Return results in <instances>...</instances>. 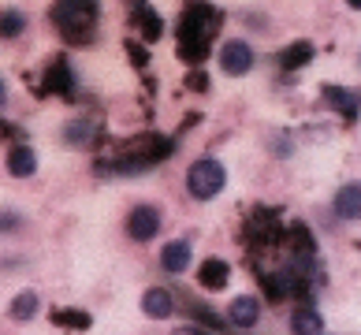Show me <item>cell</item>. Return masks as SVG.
Listing matches in <instances>:
<instances>
[{"mask_svg":"<svg viewBox=\"0 0 361 335\" xmlns=\"http://www.w3.org/2000/svg\"><path fill=\"white\" fill-rule=\"evenodd\" d=\"M157 231H160V212H157L153 205L130 209V217H127V235L135 238V243H149Z\"/></svg>","mask_w":361,"mask_h":335,"instance_id":"3957f363","label":"cell"},{"mask_svg":"<svg viewBox=\"0 0 361 335\" xmlns=\"http://www.w3.org/2000/svg\"><path fill=\"white\" fill-rule=\"evenodd\" d=\"M346 4H350V8H361V0H346Z\"/></svg>","mask_w":361,"mask_h":335,"instance_id":"ffe728a7","label":"cell"},{"mask_svg":"<svg viewBox=\"0 0 361 335\" xmlns=\"http://www.w3.org/2000/svg\"><path fill=\"white\" fill-rule=\"evenodd\" d=\"M202 284H205L209 291H220V287L227 284V264H224V261H205V264H202Z\"/></svg>","mask_w":361,"mask_h":335,"instance_id":"7c38bea8","label":"cell"},{"mask_svg":"<svg viewBox=\"0 0 361 335\" xmlns=\"http://www.w3.org/2000/svg\"><path fill=\"white\" fill-rule=\"evenodd\" d=\"M290 331L294 335H320L324 331V317H320L317 310H298L290 317Z\"/></svg>","mask_w":361,"mask_h":335,"instance_id":"30bf717a","label":"cell"},{"mask_svg":"<svg viewBox=\"0 0 361 335\" xmlns=\"http://www.w3.org/2000/svg\"><path fill=\"white\" fill-rule=\"evenodd\" d=\"M56 320H60V324H71V328H90V317H82L78 310H60Z\"/></svg>","mask_w":361,"mask_h":335,"instance_id":"2e32d148","label":"cell"},{"mask_svg":"<svg viewBox=\"0 0 361 335\" xmlns=\"http://www.w3.org/2000/svg\"><path fill=\"white\" fill-rule=\"evenodd\" d=\"M227 320L238 328H253L261 320V302L253 298V294H238V298L227 305Z\"/></svg>","mask_w":361,"mask_h":335,"instance_id":"5b68a950","label":"cell"},{"mask_svg":"<svg viewBox=\"0 0 361 335\" xmlns=\"http://www.w3.org/2000/svg\"><path fill=\"white\" fill-rule=\"evenodd\" d=\"M220 67L227 75H246L253 67V49L246 42H224L220 49Z\"/></svg>","mask_w":361,"mask_h":335,"instance_id":"277c9868","label":"cell"},{"mask_svg":"<svg viewBox=\"0 0 361 335\" xmlns=\"http://www.w3.org/2000/svg\"><path fill=\"white\" fill-rule=\"evenodd\" d=\"M227 183V171L220 160H197V164H190V171H186V190H190L197 201H212Z\"/></svg>","mask_w":361,"mask_h":335,"instance_id":"7a4b0ae2","label":"cell"},{"mask_svg":"<svg viewBox=\"0 0 361 335\" xmlns=\"http://www.w3.org/2000/svg\"><path fill=\"white\" fill-rule=\"evenodd\" d=\"M11 227H19V217L16 212H0V231H11Z\"/></svg>","mask_w":361,"mask_h":335,"instance_id":"e0dca14e","label":"cell"},{"mask_svg":"<svg viewBox=\"0 0 361 335\" xmlns=\"http://www.w3.org/2000/svg\"><path fill=\"white\" fill-rule=\"evenodd\" d=\"M90 130H93V123H86V119H75V123H68V142H71V145H86V142H90Z\"/></svg>","mask_w":361,"mask_h":335,"instance_id":"9a60e30c","label":"cell"},{"mask_svg":"<svg viewBox=\"0 0 361 335\" xmlns=\"http://www.w3.org/2000/svg\"><path fill=\"white\" fill-rule=\"evenodd\" d=\"M171 335H209V331H202V328H176Z\"/></svg>","mask_w":361,"mask_h":335,"instance_id":"ac0fdd59","label":"cell"},{"mask_svg":"<svg viewBox=\"0 0 361 335\" xmlns=\"http://www.w3.org/2000/svg\"><path fill=\"white\" fill-rule=\"evenodd\" d=\"M26 30L23 11H0V37H19Z\"/></svg>","mask_w":361,"mask_h":335,"instance_id":"4fadbf2b","label":"cell"},{"mask_svg":"<svg viewBox=\"0 0 361 335\" xmlns=\"http://www.w3.org/2000/svg\"><path fill=\"white\" fill-rule=\"evenodd\" d=\"M336 212L343 220H361V183H346L336 194Z\"/></svg>","mask_w":361,"mask_h":335,"instance_id":"ba28073f","label":"cell"},{"mask_svg":"<svg viewBox=\"0 0 361 335\" xmlns=\"http://www.w3.org/2000/svg\"><path fill=\"white\" fill-rule=\"evenodd\" d=\"M4 93H8V90H4V78H0V104H4Z\"/></svg>","mask_w":361,"mask_h":335,"instance_id":"d6986e66","label":"cell"},{"mask_svg":"<svg viewBox=\"0 0 361 335\" xmlns=\"http://www.w3.org/2000/svg\"><path fill=\"white\" fill-rule=\"evenodd\" d=\"M142 313L153 317V320H164V317L176 313V298H171L164 287H149L142 294Z\"/></svg>","mask_w":361,"mask_h":335,"instance_id":"8992f818","label":"cell"},{"mask_svg":"<svg viewBox=\"0 0 361 335\" xmlns=\"http://www.w3.org/2000/svg\"><path fill=\"white\" fill-rule=\"evenodd\" d=\"M324 101H331L336 109H343V112H350V109H357V97L350 90H339V86H324Z\"/></svg>","mask_w":361,"mask_h":335,"instance_id":"5bb4252c","label":"cell"},{"mask_svg":"<svg viewBox=\"0 0 361 335\" xmlns=\"http://www.w3.org/2000/svg\"><path fill=\"white\" fill-rule=\"evenodd\" d=\"M37 305H42V298H37L34 291H23V294H16V298H11V317L16 320H30L34 313H37Z\"/></svg>","mask_w":361,"mask_h":335,"instance_id":"8fae6325","label":"cell"},{"mask_svg":"<svg viewBox=\"0 0 361 335\" xmlns=\"http://www.w3.org/2000/svg\"><path fill=\"white\" fill-rule=\"evenodd\" d=\"M160 264H164V272H186V264H190V243H183V238H176V243H168L164 250H160Z\"/></svg>","mask_w":361,"mask_h":335,"instance_id":"52a82bcc","label":"cell"},{"mask_svg":"<svg viewBox=\"0 0 361 335\" xmlns=\"http://www.w3.org/2000/svg\"><path fill=\"white\" fill-rule=\"evenodd\" d=\"M97 16H101L97 0H56L52 4V23L71 45L90 42L93 30H97Z\"/></svg>","mask_w":361,"mask_h":335,"instance_id":"6da1fadb","label":"cell"},{"mask_svg":"<svg viewBox=\"0 0 361 335\" xmlns=\"http://www.w3.org/2000/svg\"><path fill=\"white\" fill-rule=\"evenodd\" d=\"M8 171H11L16 179L34 176V171H37V157H34V150H26V145H16V150L8 153Z\"/></svg>","mask_w":361,"mask_h":335,"instance_id":"9c48e42d","label":"cell"}]
</instances>
